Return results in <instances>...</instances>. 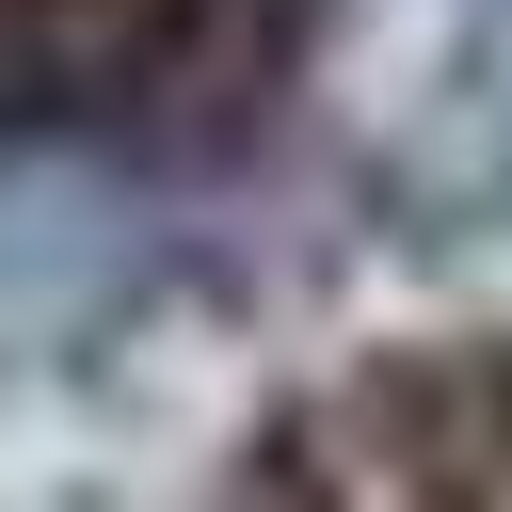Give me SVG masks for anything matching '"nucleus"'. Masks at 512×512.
I'll list each match as a JSON object with an SVG mask.
<instances>
[{
	"label": "nucleus",
	"mask_w": 512,
	"mask_h": 512,
	"mask_svg": "<svg viewBox=\"0 0 512 512\" xmlns=\"http://www.w3.org/2000/svg\"><path fill=\"white\" fill-rule=\"evenodd\" d=\"M256 0H0V144L112 128L144 96H192Z\"/></svg>",
	"instance_id": "nucleus-1"
}]
</instances>
